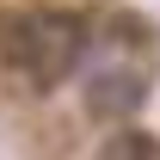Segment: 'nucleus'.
<instances>
[{
	"label": "nucleus",
	"instance_id": "obj_1",
	"mask_svg": "<svg viewBox=\"0 0 160 160\" xmlns=\"http://www.w3.org/2000/svg\"><path fill=\"white\" fill-rule=\"evenodd\" d=\"M0 62L31 86H56L86 62V25L74 12H12L0 31Z\"/></svg>",
	"mask_w": 160,
	"mask_h": 160
},
{
	"label": "nucleus",
	"instance_id": "obj_2",
	"mask_svg": "<svg viewBox=\"0 0 160 160\" xmlns=\"http://www.w3.org/2000/svg\"><path fill=\"white\" fill-rule=\"evenodd\" d=\"M148 99V74L129 62H111L86 80V111L92 117H136V105Z\"/></svg>",
	"mask_w": 160,
	"mask_h": 160
},
{
	"label": "nucleus",
	"instance_id": "obj_3",
	"mask_svg": "<svg viewBox=\"0 0 160 160\" xmlns=\"http://www.w3.org/2000/svg\"><path fill=\"white\" fill-rule=\"evenodd\" d=\"M92 160H160V136H148V129H117V136L99 142Z\"/></svg>",
	"mask_w": 160,
	"mask_h": 160
}]
</instances>
